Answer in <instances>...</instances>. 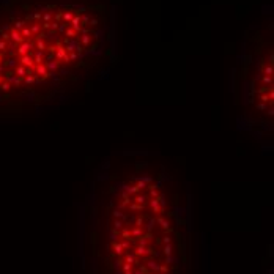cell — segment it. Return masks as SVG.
<instances>
[{
    "label": "cell",
    "instance_id": "cell-1",
    "mask_svg": "<svg viewBox=\"0 0 274 274\" xmlns=\"http://www.w3.org/2000/svg\"><path fill=\"white\" fill-rule=\"evenodd\" d=\"M106 8L92 0H11L0 6V104L44 102L104 55Z\"/></svg>",
    "mask_w": 274,
    "mask_h": 274
}]
</instances>
